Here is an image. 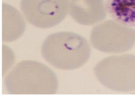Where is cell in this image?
<instances>
[{"label": "cell", "instance_id": "6da1fadb", "mask_svg": "<svg viewBox=\"0 0 135 95\" xmlns=\"http://www.w3.org/2000/svg\"><path fill=\"white\" fill-rule=\"evenodd\" d=\"M44 59L57 69L75 70L86 63L91 55L88 41L80 34L61 32L49 35L42 46Z\"/></svg>", "mask_w": 135, "mask_h": 95}, {"label": "cell", "instance_id": "52a82bcc", "mask_svg": "<svg viewBox=\"0 0 135 95\" xmlns=\"http://www.w3.org/2000/svg\"><path fill=\"white\" fill-rule=\"evenodd\" d=\"M3 41L17 39L24 32L25 24L23 17L15 9L3 4Z\"/></svg>", "mask_w": 135, "mask_h": 95}, {"label": "cell", "instance_id": "3957f363", "mask_svg": "<svg viewBox=\"0 0 135 95\" xmlns=\"http://www.w3.org/2000/svg\"><path fill=\"white\" fill-rule=\"evenodd\" d=\"M95 76L110 90L121 92L135 91V55L123 54L105 58L94 68Z\"/></svg>", "mask_w": 135, "mask_h": 95}, {"label": "cell", "instance_id": "7a4b0ae2", "mask_svg": "<svg viewBox=\"0 0 135 95\" xmlns=\"http://www.w3.org/2000/svg\"><path fill=\"white\" fill-rule=\"evenodd\" d=\"M5 83L12 95H54L58 87L53 70L43 63L31 60L17 64L6 77Z\"/></svg>", "mask_w": 135, "mask_h": 95}, {"label": "cell", "instance_id": "ba28073f", "mask_svg": "<svg viewBox=\"0 0 135 95\" xmlns=\"http://www.w3.org/2000/svg\"><path fill=\"white\" fill-rule=\"evenodd\" d=\"M108 13L114 20L128 26H135V0H107Z\"/></svg>", "mask_w": 135, "mask_h": 95}, {"label": "cell", "instance_id": "8992f818", "mask_svg": "<svg viewBox=\"0 0 135 95\" xmlns=\"http://www.w3.org/2000/svg\"><path fill=\"white\" fill-rule=\"evenodd\" d=\"M69 11L76 22L86 26L100 23L106 18L108 14L103 0H71Z\"/></svg>", "mask_w": 135, "mask_h": 95}, {"label": "cell", "instance_id": "277c9868", "mask_svg": "<svg viewBox=\"0 0 135 95\" xmlns=\"http://www.w3.org/2000/svg\"><path fill=\"white\" fill-rule=\"evenodd\" d=\"M95 49L109 53H122L131 49L135 44V29L108 20L95 26L90 37Z\"/></svg>", "mask_w": 135, "mask_h": 95}, {"label": "cell", "instance_id": "5b68a950", "mask_svg": "<svg viewBox=\"0 0 135 95\" xmlns=\"http://www.w3.org/2000/svg\"><path fill=\"white\" fill-rule=\"evenodd\" d=\"M69 0H21V10L30 24L49 29L60 24L67 15Z\"/></svg>", "mask_w": 135, "mask_h": 95}]
</instances>
